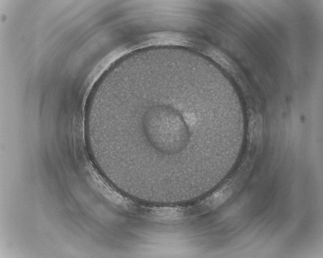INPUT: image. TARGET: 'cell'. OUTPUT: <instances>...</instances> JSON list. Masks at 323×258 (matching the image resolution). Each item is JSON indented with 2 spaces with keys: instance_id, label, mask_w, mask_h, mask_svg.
<instances>
[{
  "instance_id": "1",
  "label": "cell",
  "mask_w": 323,
  "mask_h": 258,
  "mask_svg": "<svg viewBox=\"0 0 323 258\" xmlns=\"http://www.w3.org/2000/svg\"><path fill=\"white\" fill-rule=\"evenodd\" d=\"M143 127L146 137L156 150L174 155L188 144L190 132L181 114L166 105L153 106L143 117Z\"/></svg>"
}]
</instances>
